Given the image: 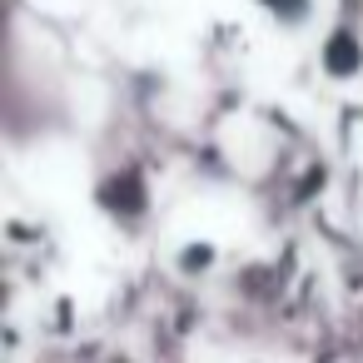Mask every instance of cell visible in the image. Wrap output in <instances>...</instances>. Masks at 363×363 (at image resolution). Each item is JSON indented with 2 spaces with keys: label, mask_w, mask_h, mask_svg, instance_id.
Here are the masks:
<instances>
[{
  "label": "cell",
  "mask_w": 363,
  "mask_h": 363,
  "mask_svg": "<svg viewBox=\"0 0 363 363\" xmlns=\"http://www.w3.org/2000/svg\"><path fill=\"white\" fill-rule=\"evenodd\" d=\"M214 269H219V244H214V239H189V244L174 249V274H184V279H209Z\"/></svg>",
  "instance_id": "obj_2"
},
{
  "label": "cell",
  "mask_w": 363,
  "mask_h": 363,
  "mask_svg": "<svg viewBox=\"0 0 363 363\" xmlns=\"http://www.w3.org/2000/svg\"><path fill=\"white\" fill-rule=\"evenodd\" d=\"M254 6L284 30V35H298L313 26V0H254Z\"/></svg>",
  "instance_id": "obj_3"
},
{
  "label": "cell",
  "mask_w": 363,
  "mask_h": 363,
  "mask_svg": "<svg viewBox=\"0 0 363 363\" xmlns=\"http://www.w3.org/2000/svg\"><path fill=\"white\" fill-rule=\"evenodd\" d=\"M318 70L333 80V85H348L363 75V35L348 30V26H333L323 40H318Z\"/></svg>",
  "instance_id": "obj_1"
}]
</instances>
